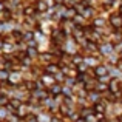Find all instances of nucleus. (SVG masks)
I'll use <instances>...</instances> for the list:
<instances>
[{
  "label": "nucleus",
  "instance_id": "2",
  "mask_svg": "<svg viewBox=\"0 0 122 122\" xmlns=\"http://www.w3.org/2000/svg\"><path fill=\"white\" fill-rule=\"evenodd\" d=\"M93 73H94L96 79H101V77H104V76L110 74V66H108L107 63H99L96 68H93Z\"/></svg>",
  "mask_w": 122,
  "mask_h": 122
},
{
  "label": "nucleus",
  "instance_id": "5",
  "mask_svg": "<svg viewBox=\"0 0 122 122\" xmlns=\"http://www.w3.org/2000/svg\"><path fill=\"white\" fill-rule=\"evenodd\" d=\"M62 88H63L62 83H54V85H51L48 88V93H50L51 97H57V96L62 94Z\"/></svg>",
  "mask_w": 122,
  "mask_h": 122
},
{
  "label": "nucleus",
  "instance_id": "1",
  "mask_svg": "<svg viewBox=\"0 0 122 122\" xmlns=\"http://www.w3.org/2000/svg\"><path fill=\"white\" fill-rule=\"evenodd\" d=\"M107 19H108V25L114 31H122V15L119 12H110V15Z\"/></svg>",
  "mask_w": 122,
  "mask_h": 122
},
{
  "label": "nucleus",
  "instance_id": "3",
  "mask_svg": "<svg viewBox=\"0 0 122 122\" xmlns=\"http://www.w3.org/2000/svg\"><path fill=\"white\" fill-rule=\"evenodd\" d=\"M34 6H36L37 12H42V14H46L50 12V3L46 0H34Z\"/></svg>",
  "mask_w": 122,
  "mask_h": 122
},
{
  "label": "nucleus",
  "instance_id": "4",
  "mask_svg": "<svg viewBox=\"0 0 122 122\" xmlns=\"http://www.w3.org/2000/svg\"><path fill=\"white\" fill-rule=\"evenodd\" d=\"M93 111H94V114H105L108 110V104L105 101H101L97 102V104H93Z\"/></svg>",
  "mask_w": 122,
  "mask_h": 122
}]
</instances>
